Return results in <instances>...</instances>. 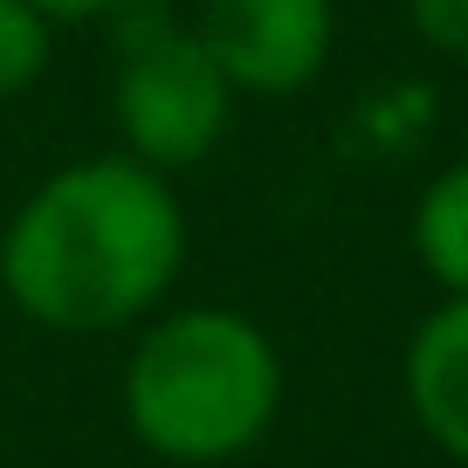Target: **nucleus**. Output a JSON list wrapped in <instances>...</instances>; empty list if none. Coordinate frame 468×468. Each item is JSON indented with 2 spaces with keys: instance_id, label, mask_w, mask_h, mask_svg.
Instances as JSON below:
<instances>
[{
  "instance_id": "0eeeda50",
  "label": "nucleus",
  "mask_w": 468,
  "mask_h": 468,
  "mask_svg": "<svg viewBox=\"0 0 468 468\" xmlns=\"http://www.w3.org/2000/svg\"><path fill=\"white\" fill-rule=\"evenodd\" d=\"M42 62H48V15L35 0H0V103H15L42 76Z\"/></svg>"
},
{
  "instance_id": "6e6552de",
  "label": "nucleus",
  "mask_w": 468,
  "mask_h": 468,
  "mask_svg": "<svg viewBox=\"0 0 468 468\" xmlns=\"http://www.w3.org/2000/svg\"><path fill=\"white\" fill-rule=\"evenodd\" d=\"M407 15L434 56H468V0H407Z\"/></svg>"
},
{
  "instance_id": "f257e3e1",
  "label": "nucleus",
  "mask_w": 468,
  "mask_h": 468,
  "mask_svg": "<svg viewBox=\"0 0 468 468\" xmlns=\"http://www.w3.org/2000/svg\"><path fill=\"white\" fill-rule=\"evenodd\" d=\"M186 262V220L165 173L83 159L48 173L0 234V282L48 331H117L145 317Z\"/></svg>"
},
{
  "instance_id": "f03ea898",
  "label": "nucleus",
  "mask_w": 468,
  "mask_h": 468,
  "mask_svg": "<svg viewBox=\"0 0 468 468\" xmlns=\"http://www.w3.org/2000/svg\"><path fill=\"white\" fill-rule=\"evenodd\" d=\"M282 407V358L241 310H173L132 351L124 413L165 462H228L255 448Z\"/></svg>"
},
{
  "instance_id": "1a4fd4ad",
  "label": "nucleus",
  "mask_w": 468,
  "mask_h": 468,
  "mask_svg": "<svg viewBox=\"0 0 468 468\" xmlns=\"http://www.w3.org/2000/svg\"><path fill=\"white\" fill-rule=\"evenodd\" d=\"M48 21H97V15H117L124 0H35Z\"/></svg>"
},
{
  "instance_id": "39448f33",
  "label": "nucleus",
  "mask_w": 468,
  "mask_h": 468,
  "mask_svg": "<svg viewBox=\"0 0 468 468\" xmlns=\"http://www.w3.org/2000/svg\"><path fill=\"white\" fill-rule=\"evenodd\" d=\"M407 399L434 448L468 462V296H448L413 331L407 351Z\"/></svg>"
},
{
  "instance_id": "7ed1b4c3",
  "label": "nucleus",
  "mask_w": 468,
  "mask_h": 468,
  "mask_svg": "<svg viewBox=\"0 0 468 468\" xmlns=\"http://www.w3.org/2000/svg\"><path fill=\"white\" fill-rule=\"evenodd\" d=\"M124 15V48H117V132L132 145L138 165L152 173H179L200 165L228 132L234 83L220 76V62L207 56L200 28L159 15V7H117Z\"/></svg>"
},
{
  "instance_id": "423d86ee",
  "label": "nucleus",
  "mask_w": 468,
  "mask_h": 468,
  "mask_svg": "<svg viewBox=\"0 0 468 468\" xmlns=\"http://www.w3.org/2000/svg\"><path fill=\"white\" fill-rule=\"evenodd\" d=\"M413 255L448 296H468V165H448L413 207Z\"/></svg>"
},
{
  "instance_id": "20e7f679",
  "label": "nucleus",
  "mask_w": 468,
  "mask_h": 468,
  "mask_svg": "<svg viewBox=\"0 0 468 468\" xmlns=\"http://www.w3.org/2000/svg\"><path fill=\"white\" fill-rule=\"evenodd\" d=\"M193 28L234 90L290 97L317 83V69L331 62L337 7L331 0H200Z\"/></svg>"
}]
</instances>
